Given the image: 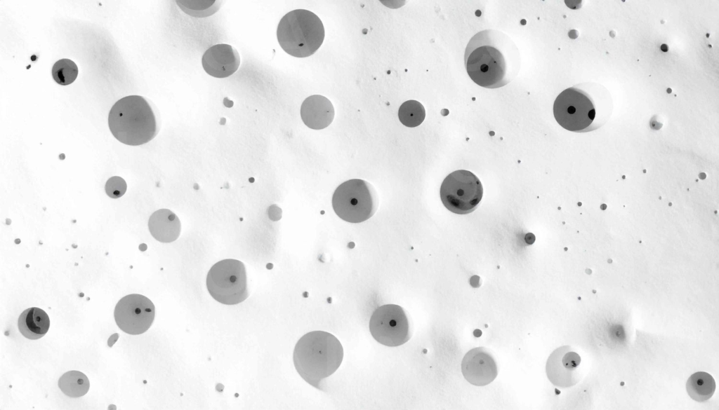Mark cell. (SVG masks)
Instances as JSON below:
<instances>
[{"mask_svg": "<svg viewBox=\"0 0 719 410\" xmlns=\"http://www.w3.org/2000/svg\"><path fill=\"white\" fill-rule=\"evenodd\" d=\"M464 63L470 78L478 86L498 88L511 82L521 64L520 51L505 33L487 29L469 41Z\"/></svg>", "mask_w": 719, "mask_h": 410, "instance_id": "obj_1", "label": "cell"}, {"mask_svg": "<svg viewBox=\"0 0 719 410\" xmlns=\"http://www.w3.org/2000/svg\"><path fill=\"white\" fill-rule=\"evenodd\" d=\"M612 110L609 92L593 83L570 87L559 94L553 115L563 128L575 132L593 130L602 125Z\"/></svg>", "mask_w": 719, "mask_h": 410, "instance_id": "obj_2", "label": "cell"}, {"mask_svg": "<svg viewBox=\"0 0 719 410\" xmlns=\"http://www.w3.org/2000/svg\"><path fill=\"white\" fill-rule=\"evenodd\" d=\"M343 349L338 339L324 331H312L297 342L293 355L295 368L310 385L320 389V382L340 367Z\"/></svg>", "mask_w": 719, "mask_h": 410, "instance_id": "obj_3", "label": "cell"}, {"mask_svg": "<svg viewBox=\"0 0 719 410\" xmlns=\"http://www.w3.org/2000/svg\"><path fill=\"white\" fill-rule=\"evenodd\" d=\"M108 125L118 141L131 146L146 144L158 132L153 109L140 95H129L118 100L110 109Z\"/></svg>", "mask_w": 719, "mask_h": 410, "instance_id": "obj_4", "label": "cell"}, {"mask_svg": "<svg viewBox=\"0 0 719 410\" xmlns=\"http://www.w3.org/2000/svg\"><path fill=\"white\" fill-rule=\"evenodd\" d=\"M277 37L282 48L290 55L306 57L314 54L324 39L319 18L305 9L287 13L277 26Z\"/></svg>", "mask_w": 719, "mask_h": 410, "instance_id": "obj_5", "label": "cell"}, {"mask_svg": "<svg viewBox=\"0 0 719 410\" xmlns=\"http://www.w3.org/2000/svg\"><path fill=\"white\" fill-rule=\"evenodd\" d=\"M377 193L367 181L348 180L340 184L332 197L336 214L350 223H360L371 218L378 207Z\"/></svg>", "mask_w": 719, "mask_h": 410, "instance_id": "obj_6", "label": "cell"}, {"mask_svg": "<svg viewBox=\"0 0 719 410\" xmlns=\"http://www.w3.org/2000/svg\"><path fill=\"white\" fill-rule=\"evenodd\" d=\"M206 287L211 296L223 304L244 301L249 296L244 264L232 259L218 261L207 274Z\"/></svg>", "mask_w": 719, "mask_h": 410, "instance_id": "obj_7", "label": "cell"}, {"mask_svg": "<svg viewBox=\"0 0 719 410\" xmlns=\"http://www.w3.org/2000/svg\"><path fill=\"white\" fill-rule=\"evenodd\" d=\"M483 195L480 179L471 172L459 170L450 173L440 187V198L451 212L465 214L474 211Z\"/></svg>", "mask_w": 719, "mask_h": 410, "instance_id": "obj_8", "label": "cell"}, {"mask_svg": "<svg viewBox=\"0 0 719 410\" xmlns=\"http://www.w3.org/2000/svg\"><path fill=\"white\" fill-rule=\"evenodd\" d=\"M369 330L377 342L389 347L403 345L411 338L408 317L404 310L395 304L376 308L369 320Z\"/></svg>", "mask_w": 719, "mask_h": 410, "instance_id": "obj_9", "label": "cell"}, {"mask_svg": "<svg viewBox=\"0 0 719 410\" xmlns=\"http://www.w3.org/2000/svg\"><path fill=\"white\" fill-rule=\"evenodd\" d=\"M155 315L153 303L147 297L131 294L117 303L114 316L121 330L131 335L145 332L152 325Z\"/></svg>", "mask_w": 719, "mask_h": 410, "instance_id": "obj_10", "label": "cell"}, {"mask_svg": "<svg viewBox=\"0 0 719 410\" xmlns=\"http://www.w3.org/2000/svg\"><path fill=\"white\" fill-rule=\"evenodd\" d=\"M580 364L581 357L571 346H560L547 360V377L555 386L562 388L572 387L580 380Z\"/></svg>", "mask_w": 719, "mask_h": 410, "instance_id": "obj_11", "label": "cell"}, {"mask_svg": "<svg viewBox=\"0 0 719 410\" xmlns=\"http://www.w3.org/2000/svg\"><path fill=\"white\" fill-rule=\"evenodd\" d=\"M461 371L465 379L476 386L492 383L497 376L498 367L492 354L483 347L469 350L461 362Z\"/></svg>", "mask_w": 719, "mask_h": 410, "instance_id": "obj_12", "label": "cell"}, {"mask_svg": "<svg viewBox=\"0 0 719 410\" xmlns=\"http://www.w3.org/2000/svg\"><path fill=\"white\" fill-rule=\"evenodd\" d=\"M240 57L232 46L220 43L208 48L203 54L202 64L204 71L216 78H226L239 68Z\"/></svg>", "mask_w": 719, "mask_h": 410, "instance_id": "obj_13", "label": "cell"}, {"mask_svg": "<svg viewBox=\"0 0 719 410\" xmlns=\"http://www.w3.org/2000/svg\"><path fill=\"white\" fill-rule=\"evenodd\" d=\"M334 109L331 101L324 96L314 95L303 102L301 107L302 121L308 128L322 130L334 120Z\"/></svg>", "mask_w": 719, "mask_h": 410, "instance_id": "obj_14", "label": "cell"}, {"mask_svg": "<svg viewBox=\"0 0 719 410\" xmlns=\"http://www.w3.org/2000/svg\"><path fill=\"white\" fill-rule=\"evenodd\" d=\"M152 237L161 242H171L178 239L181 230L177 215L169 209H160L152 214L148 221Z\"/></svg>", "mask_w": 719, "mask_h": 410, "instance_id": "obj_15", "label": "cell"}, {"mask_svg": "<svg viewBox=\"0 0 719 410\" xmlns=\"http://www.w3.org/2000/svg\"><path fill=\"white\" fill-rule=\"evenodd\" d=\"M18 327L23 336L36 340L47 333L50 327V320L44 310L32 307L20 314L18 320Z\"/></svg>", "mask_w": 719, "mask_h": 410, "instance_id": "obj_16", "label": "cell"}, {"mask_svg": "<svg viewBox=\"0 0 719 410\" xmlns=\"http://www.w3.org/2000/svg\"><path fill=\"white\" fill-rule=\"evenodd\" d=\"M686 390L692 399L699 402H705L713 396L715 390V382L708 373L697 371L689 377Z\"/></svg>", "mask_w": 719, "mask_h": 410, "instance_id": "obj_17", "label": "cell"}, {"mask_svg": "<svg viewBox=\"0 0 719 410\" xmlns=\"http://www.w3.org/2000/svg\"><path fill=\"white\" fill-rule=\"evenodd\" d=\"M58 387L66 396L77 398L88 392L90 383L84 373L72 370L65 372L60 377Z\"/></svg>", "mask_w": 719, "mask_h": 410, "instance_id": "obj_18", "label": "cell"}, {"mask_svg": "<svg viewBox=\"0 0 719 410\" xmlns=\"http://www.w3.org/2000/svg\"><path fill=\"white\" fill-rule=\"evenodd\" d=\"M176 3L184 13L195 18L212 15L221 5V1L216 0H178Z\"/></svg>", "mask_w": 719, "mask_h": 410, "instance_id": "obj_19", "label": "cell"}, {"mask_svg": "<svg viewBox=\"0 0 719 410\" xmlns=\"http://www.w3.org/2000/svg\"><path fill=\"white\" fill-rule=\"evenodd\" d=\"M398 117L400 122L407 127L414 128L418 126L425 119V108L418 101L407 100L400 107Z\"/></svg>", "mask_w": 719, "mask_h": 410, "instance_id": "obj_20", "label": "cell"}, {"mask_svg": "<svg viewBox=\"0 0 719 410\" xmlns=\"http://www.w3.org/2000/svg\"><path fill=\"white\" fill-rule=\"evenodd\" d=\"M78 75L77 64L70 59L64 58L57 61L52 68V76L55 81L62 86L73 83Z\"/></svg>", "mask_w": 719, "mask_h": 410, "instance_id": "obj_21", "label": "cell"}, {"mask_svg": "<svg viewBox=\"0 0 719 410\" xmlns=\"http://www.w3.org/2000/svg\"><path fill=\"white\" fill-rule=\"evenodd\" d=\"M126 181L119 176L110 177L105 186L107 195L112 198L121 197L126 193Z\"/></svg>", "mask_w": 719, "mask_h": 410, "instance_id": "obj_22", "label": "cell"}]
</instances>
